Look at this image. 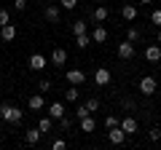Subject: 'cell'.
I'll return each mask as SVG.
<instances>
[{"label": "cell", "mask_w": 161, "mask_h": 150, "mask_svg": "<svg viewBox=\"0 0 161 150\" xmlns=\"http://www.w3.org/2000/svg\"><path fill=\"white\" fill-rule=\"evenodd\" d=\"M94 3H102V0H94Z\"/></svg>", "instance_id": "ab89813d"}, {"label": "cell", "mask_w": 161, "mask_h": 150, "mask_svg": "<svg viewBox=\"0 0 161 150\" xmlns=\"http://www.w3.org/2000/svg\"><path fill=\"white\" fill-rule=\"evenodd\" d=\"M156 94H158V102H161V88H158V91H156Z\"/></svg>", "instance_id": "f35d334b"}, {"label": "cell", "mask_w": 161, "mask_h": 150, "mask_svg": "<svg viewBox=\"0 0 161 150\" xmlns=\"http://www.w3.org/2000/svg\"><path fill=\"white\" fill-rule=\"evenodd\" d=\"M78 123H80V131H83V134H92L94 129H97V121H94L92 115H86V118H78Z\"/></svg>", "instance_id": "ac0fdd59"}, {"label": "cell", "mask_w": 161, "mask_h": 150, "mask_svg": "<svg viewBox=\"0 0 161 150\" xmlns=\"http://www.w3.org/2000/svg\"><path fill=\"white\" fill-rule=\"evenodd\" d=\"M51 123H54V118H51V115H46V118H40V121H38V129L46 134V131H51Z\"/></svg>", "instance_id": "cb8c5ba5"}, {"label": "cell", "mask_w": 161, "mask_h": 150, "mask_svg": "<svg viewBox=\"0 0 161 150\" xmlns=\"http://www.w3.org/2000/svg\"><path fill=\"white\" fill-rule=\"evenodd\" d=\"M126 40H132L134 46H137V43L142 40V32H140L137 27H129V32H126Z\"/></svg>", "instance_id": "7402d4cb"}, {"label": "cell", "mask_w": 161, "mask_h": 150, "mask_svg": "<svg viewBox=\"0 0 161 150\" xmlns=\"http://www.w3.org/2000/svg\"><path fill=\"white\" fill-rule=\"evenodd\" d=\"M78 97H80L78 86H73V83H70V88H64V99H67V102H78Z\"/></svg>", "instance_id": "ffe728a7"}, {"label": "cell", "mask_w": 161, "mask_h": 150, "mask_svg": "<svg viewBox=\"0 0 161 150\" xmlns=\"http://www.w3.org/2000/svg\"><path fill=\"white\" fill-rule=\"evenodd\" d=\"M27 107L30 110H35V113H38V110H46V99H43V94H32V97L27 99Z\"/></svg>", "instance_id": "8fae6325"}, {"label": "cell", "mask_w": 161, "mask_h": 150, "mask_svg": "<svg viewBox=\"0 0 161 150\" xmlns=\"http://www.w3.org/2000/svg\"><path fill=\"white\" fill-rule=\"evenodd\" d=\"M70 126H73V118H67V113H64V115L59 118V129H64V131H67Z\"/></svg>", "instance_id": "f1b7e54d"}, {"label": "cell", "mask_w": 161, "mask_h": 150, "mask_svg": "<svg viewBox=\"0 0 161 150\" xmlns=\"http://www.w3.org/2000/svg\"><path fill=\"white\" fill-rule=\"evenodd\" d=\"M0 38H3V40L6 43H11V40H16V24H3V27H0Z\"/></svg>", "instance_id": "4fadbf2b"}, {"label": "cell", "mask_w": 161, "mask_h": 150, "mask_svg": "<svg viewBox=\"0 0 161 150\" xmlns=\"http://www.w3.org/2000/svg\"><path fill=\"white\" fill-rule=\"evenodd\" d=\"M40 137H43V131H40L38 126L24 131V142H27V145H38V142H40Z\"/></svg>", "instance_id": "9a60e30c"}, {"label": "cell", "mask_w": 161, "mask_h": 150, "mask_svg": "<svg viewBox=\"0 0 161 150\" xmlns=\"http://www.w3.org/2000/svg\"><path fill=\"white\" fill-rule=\"evenodd\" d=\"M48 67V59L43 56V54H32L30 56V70H35V72H40V70Z\"/></svg>", "instance_id": "ba28073f"}, {"label": "cell", "mask_w": 161, "mask_h": 150, "mask_svg": "<svg viewBox=\"0 0 161 150\" xmlns=\"http://www.w3.org/2000/svg\"><path fill=\"white\" fill-rule=\"evenodd\" d=\"M118 115H108V118H105V129H113V126H118Z\"/></svg>", "instance_id": "f546056e"}, {"label": "cell", "mask_w": 161, "mask_h": 150, "mask_svg": "<svg viewBox=\"0 0 161 150\" xmlns=\"http://www.w3.org/2000/svg\"><path fill=\"white\" fill-rule=\"evenodd\" d=\"M110 81H113V75H110L108 67H97V70H94V83H97L99 88L110 86Z\"/></svg>", "instance_id": "5b68a950"}, {"label": "cell", "mask_w": 161, "mask_h": 150, "mask_svg": "<svg viewBox=\"0 0 161 150\" xmlns=\"http://www.w3.org/2000/svg\"><path fill=\"white\" fill-rule=\"evenodd\" d=\"M150 22H153V24H158V27H161V8L150 11Z\"/></svg>", "instance_id": "1f68e13d"}, {"label": "cell", "mask_w": 161, "mask_h": 150, "mask_svg": "<svg viewBox=\"0 0 161 150\" xmlns=\"http://www.w3.org/2000/svg\"><path fill=\"white\" fill-rule=\"evenodd\" d=\"M140 3H145V6H148V3H153V0H140Z\"/></svg>", "instance_id": "74e56055"}, {"label": "cell", "mask_w": 161, "mask_h": 150, "mask_svg": "<svg viewBox=\"0 0 161 150\" xmlns=\"http://www.w3.org/2000/svg\"><path fill=\"white\" fill-rule=\"evenodd\" d=\"M121 16H124V22H134V19H137V6H132V3H124V8H121Z\"/></svg>", "instance_id": "e0dca14e"}, {"label": "cell", "mask_w": 161, "mask_h": 150, "mask_svg": "<svg viewBox=\"0 0 161 150\" xmlns=\"http://www.w3.org/2000/svg\"><path fill=\"white\" fill-rule=\"evenodd\" d=\"M59 6H62V11H73L78 6V0H59Z\"/></svg>", "instance_id": "83f0119b"}, {"label": "cell", "mask_w": 161, "mask_h": 150, "mask_svg": "<svg viewBox=\"0 0 161 150\" xmlns=\"http://www.w3.org/2000/svg\"><path fill=\"white\" fill-rule=\"evenodd\" d=\"M75 43H78V48H89V46H92V35H89V32L75 35Z\"/></svg>", "instance_id": "44dd1931"}, {"label": "cell", "mask_w": 161, "mask_h": 150, "mask_svg": "<svg viewBox=\"0 0 161 150\" xmlns=\"http://www.w3.org/2000/svg\"><path fill=\"white\" fill-rule=\"evenodd\" d=\"M0 70H3V62H0Z\"/></svg>", "instance_id": "60d3db41"}, {"label": "cell", "mask_w": 161, "mask_h": 150, "mask_svg": "<svg viewBox=\"0 0 161 150\" xmlns=\"http://www.w3.org/2000/svg\"><path fill=\"white\" fill-rule=\"evenodd\" d=\"M145 59L148 62H161V46H145Z\"/></svg>", "instance_id": "2e32d148"}, {"label": "cell", "mask_w": 161, "mask_h": 150, "mask_svg": "<svg viewBox=\"0 0 161 150\" xmlns=\"http://www.w3.org/2000/svg\"><path fill=\"white\" fill-rule=\"evenodd\" d=\"M11 22V16H8V11H3V8H0V27H3V24H8Z\"/></svg>", "instance_id": "e575fe53"}, {"label": "cell", "mask_w": 161, "mask_h": 150, "mask_svg": "<svg viewBox=\"0 0 161 150\" xmlns=\"http://www.w3.org/2000/svg\"><path fill=\"white\" fill-rule=\"evenodd\" d=\"M118 126L124 129V131H126V137H132V134H137L140 123H137V118H134V115H126V118H124V121L118 123Z\"/></svg>", "instance_id": "52a82bcc"}, {"label": "cell", "mask_w": 161, "mask_h": 150, "mask_svg": "<svg viewBox=\"0 0 161 150\" xmlns=\"http://www.w3.org/2000/svg\"><path fill=\"white\" fill-rule=\"evenodd\" d=\"M158 91V83H156L153 75H145L142 81H140V94H145V97H153V94Z\"/></svg>", "instance_id": "277c9868"}, {"label": "cell", "mask_w": 161, "mask_h": 150, "mask_svg": "<svg viewBox=\"0 0 161 150\" xmlns=\"http://www.w3.org/2000/svg\"><path fill=\"white\" fill-rule=\"evenodd\" d=\"M51 64H54V67H64V64H67V51H64L62 46H54L51 48Z\"/></svg>", "instance_id": "8992f818"}, {"label": "cell", "mask_w": 161, "mask_h": 150, "mask_svg": "<svg viewBox=\"0 0 161 150\" xmlns=\"http://www.w3.org/2000/svg\"><path fill=\"white\" fill-rule=\"evenodd\" d=\"M115 54H118L121 62H129V59H134V54H137V48H134L132 40H121L118 48H115Z\"/></svg>", "instance_id": "7a4b0ae2"}, {"label": "cell", "mask_w": 161, "mask_h": 150, "mask_svg": "<svg viewBox=\"0 0 161 150\" xmlns=\"http://www.w3.org/2000/svg\"><path fill=\"white\" fill-rule=\"evenodd\" d=\"M59 16H62V6H57V3H48L43 8V19L48 24H59Z\"/></svg>", "instance_id": "3957f363"}, {"label": "cell", "mask_w": 161, "mask_h": 150, "mask_svg": "<svg viewBox=\"0 0 161 150\" xmlns=\"http://www.w3.org/2000/svg\"><path fill=\"white\" fill-rule=\"evenodd\" d=\"M108 16H110V8H108V6H97V8H94V11H92V19H94V22H97V24L108 22Z\"/></svg>", "instance_id": "5bb4252c"}, {"label": "cell", "mask_w": 161, "mask_h": 150, "mask_svg": "<svg viewBox=\"0 0 161 150\" xmlns=\"http://www.w3.org/2000/svg\"><path fill=\"white\" fill-rule=\"evenodd\" d=\"M108 139L113 145H124V139H126V131L121 126H113V129H108Z\"/></svg>", "instance_id": "9c48e42d"}, {"label": "cell", "mask_w": 161, "mask_h": 150, "mask_svg": "<svg viewBox=\"0 0 161 150\" xmlns=\"http://www.w3.org/2000/svg\"><path fill=\"white\" fill-rule=\"evenodd\" d=\"M108 40V29L102 27V24H97V27L92 29V43H105Z\"/></svg>", "instance_id": "d6986e66"}, {"label": "cell", "mask_w": 161, "mask_h": 150, "mask_svg": "<svg viewBox=\"0 0 161 150\" xmlns=\"http://www.w3.org/2000/svg\"><path fill=\"white\" fill-rule=\"evenodd\" d=\"M89 32V24L83 22V19H78V22H73V35H83Z\"/></svg>", "instance_id": "603a6c76"}, {"label": "cell", "mask_w": 161, "mask_h": 150, "mask_svg": "<svg viewBox=\"0 0 161 150\" xmlns=\"http://www.w3.org/2000/svg\"><path fill=\"white\" fill-rule=\"evenodd\" d=\"M46 110H48V115H51L54 121H59V118L67 113V107H64L62 102H51V104H46Z\"/></svg>", "instance_id": "7c38bea8"}, {"label": "cell", "mask_w": 161, "mask_h": 150, "mask_svg": "<svg viewBox=\"0 0 161 150\" xmlns=\"http://www.w3.org/2000/svg\"><path fill=\"white\" fill-rule=\"evenodd\" d=\"M148 137H150V142H158V139H161V129H158V126H153V129L148 131Z\"/></svg>", "instance_id": "4dcf8cb0"}, {"label": "cell", "mask_w": 161, "mask_h": 150, "mask_svg": "<svg viewBox=\"0 0 161 150\" xmlns=\"http://www.w3.org/2000/svg\"><path fill=\"white\" fill-rule=\"evenodd\" d=\"M0 118L6 123H22V110L16 104H11V102H3L0 104Z\"/></svg>", "instance_id": "6da1fadb"}, {"label": "cell", "mask_w": 161, "mask_h": 150, "mask_svg": "<svg viewBox=\"0 0 161 150\" xmlns=\"http://www.w3.org/2000/svg\"><path fill=\"white\" fill-rule=\"evenodd\" d=\"M38 91H40V94L51 91V81H48V78H43V81H38Z\"/></svg>", "instance_id": "484cf974"}, {"label": "cell", "mask_w": 161, "mask_h": 150, "mask_svg": "<svg viewBox=\"0 0 161 150\" xmlns=\"http://www.w3.org/2000/svg\"><path fill=\"white\" fill-rule=\"evenodd\" d=\"M67 83L83 86V83H86V72H83V70H67Z\"/></svg>", "instance_id": "30bf717a"}, {"label": "cell", "mask_w": 161, "mask_h": 150, "mask_svg": "<svg viewBox=\"0 0 161 150\" xmlns=\"http://www.w3.org/2000/svg\"><path fill=\"white\" fill-rule=\"evenodd\" d=\"M121 107H124V110H137V102L129 99V97H124V99H121Z\"/></svg>", "instance_id": "4316f807"}, {"label": "cell", "mask_w": 161, "mask_h": 150, "mask_svg": "<svg viewBox=\"0 0 161 150\" xmlns=\"http://www.w3.org/2000/svg\"><path fill=\"white\" fill-rule=\"evenodd\" d=\"M156 38H158V43H161V27H158V35H156Z\"/></svg>", "instance_id": "8d00e7d4"}, {"label": "cell", "mask_w": 161, "mask_h": 150, "mask_svg": "<svg viewBox=\"0 0 161 150\" xmlns=\"http://www.w3.org/2000/svg\"><path fill=\"white\" fill-rule=\"evenodd\" d=\"M14 8H16V11H24V8H27V0H14Z\"/></svg>", "instance_id": "d590c367"}, {"label": "cell", "mask_w": 161, "mask_h": 150, "mask_svg": "<svg viewBox=\"0 0 161 150\" xmlns=\"http://www.w3.org/2000/svg\"><path fill=\"white\" fill-rule=\"evenodd\" d=\"M86 107H89V113H97V110H99V99L97 97H89L86 99Z\"/></svg>", "instance_id": "d4e9b609"}, {"label": "cell", "mask_w": 161, "mask_h": 150, "mask_svg": "<svg viewBox=\"0 0 161 150\" xmlns=\"http://www.w3.org/2000/svg\"><path fill=\"white\" fill-rule=\"evenodd\" d=\"M86 115H92V113H89V107H86V104H80V107L75 110V118H86Z\"/></svg>", "instance_id": "d6a6232c"}, {"label": "cell", "mask_w": 161, "mask_h": 150, "mask_svg": "<svg viewBox=\"0 0 161 150\" xmlns=\"http://www.w3.org/2000/svg\"><path fill=\"white\" fill-rule=\"evenodd\" d=\"M51 147H54V150H64V147H67V142H64V139H54Z\"/></svg>", "instance_id": "836d02e7"}]
</instances>
